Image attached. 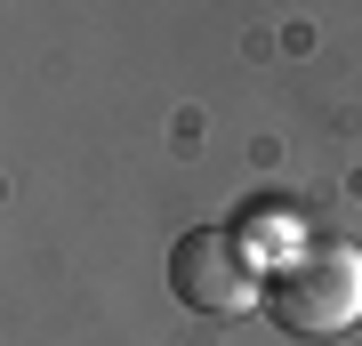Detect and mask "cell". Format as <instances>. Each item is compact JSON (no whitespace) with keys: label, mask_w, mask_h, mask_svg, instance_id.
<instances>
[{"label":"cell","mask_w":362,"mask_h":346,"mask_svg":"<svg viewBox=\"0 0 362 346\" xmlns=\"http://www.w3.org/2000/svg\"><path fill=\"white\" fill-rule=\"evenodd\" d=\"M266 322L290 338H346L362 322V250L354 242H306L266 274Z\"/></svg>","instance_id":"obj_1"},{"label":"cell","mask_w":362,"mask_h":346,"mask_svg":"<svg viewBox=\"0 0 362 346\" xmlns=\"http://www.w3.org/2000/svg\"><path fill=\"white\" fill-rule=\"evenodd\" d=\"M169 298L202 322H242L266 314V266L242 250L233 226H185L169 242Z\"/></svg>","instance_id":"obj_2"},{"label":"cell","mask_w":362,"mask_h":346,"mask_svg":"<svg viewBox=\"0 0 362 346\" xmlns=\"http://www.w3.org/2000/svg\"><path fill=\"white\" fill-rule=\"evenodd\" d=\"M233 233H242V250L258 258L266 274L282 266V258H298V250H306V242H298V226H290V209H282V202H266V193H258V202H242Z\"/></svg>","instance_id":"obj_3"}]
</instances>
